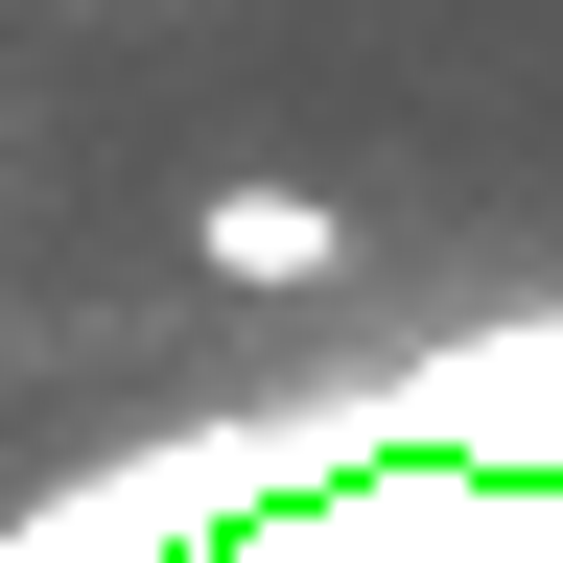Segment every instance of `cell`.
Masks as SVG:
<instances>
[{"label": "cell", "mask_w": 563, "mask_h": 563, "mask_svg": "<svg viewBox=\"0 0 563 563\" xmlns=\"http://www.w3.org/2000/svg\"><path fill=\"white\" fill-rule=\"evenodd\" d=\"M188 258H211V282H329V258H352V211H329V188H211V211H188Z\"/></svg>", "instance_id": "6da1fadb"}]
</instances>
